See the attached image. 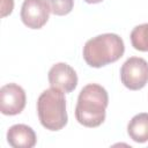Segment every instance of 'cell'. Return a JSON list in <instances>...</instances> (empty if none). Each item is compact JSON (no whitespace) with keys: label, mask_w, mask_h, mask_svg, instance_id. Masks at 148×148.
Masks as SVG:
<instances>
[{"label":"cell","mask_w":148,"mask_h":148,"mask_svg":"<svg viewBox=\"0 0 148 148\" xmlns=\"http://www.w3.org/2000/svg\"><path fill=\"white\" fill-rule=\"evenodd\" d=\"M108 104V91L97 83H89L84 86L79 94L75 118L86 127H98L105 120Z\"/></svg>","instance_id":"obj_1"},{"label":"cell","mask_w":148,"mask_h":148,"mask_svg":"<svg viewBox=\"0 0 148 148\" xmlns=\"http://www.w3.org/2000/svg\"><path fill=\"white\" fill-rule=\"evenodd\" d=\"M125 45L117 34H102L90 38L83 46V59L90 67L99 68L123 57Z\"/></svg>","instance_id":"obj_2"},{"label":"cell","mask_w":148,"mask_h":148,"mask_svg":"<svg viewBox=\"0 0 148 148\" xmlns=\"http://www.w3.org/2000/svg\"><path fill=\"white\" fill-rule=\"evenodd\" d=\"M37 113L42 126L46 130L59 131L65 127L68 117L64 91L54 87L44 90L37 101Z\"/></svg>","instance_id":"obj_3"},{"label":"cell","mask_w":148,"mask_h":148,"mask_svg":"<svg viewBox=\"0 0 148 148\" xmlns=\"http://www.w3.org/2000/svg\"><path fill=\"white\" fill-rule=\"evenodd\" d=\"M121 83L130 90H140L148 83V62L143 58L131 57L120 68Z\"/></svg>","instance_id":"obj_4"},{"label":"cell","mask_w":148,"mask_h":148,"mask_svg":"<svg viewBox=\"0 0 148 148\" xmlns=\"http://www.w3.org/2000/svg\"><path fill=\"white\" fill-rule=\"evenodd\" d=\"M51 13L46 0H24L21 8V20L30 29H40L49 21Z\"/></svg>","instance_id":"obj_5"},{"label":"cell","mask_w":148,"mask_h":148,"mask_svg":"<svg viewBox=\"0 0 148 148\" xmlns=\"http://www.w3.org/2000/svg\"><path fill=\"white\" fill-rule=\"evenodd\" d=\"M27 97L22 87L16 83H8L0 89V111L6 116H15L23 111Z\"/></svg>","instance_id":"obj_6"},{"label":"cell","mask_w":148,"mask_h":148,"mask_svg":"<svg viewBox=\"0 0 148 148\" xmlns=\"http://www.w3.org/2000/svg\"><path fill=\"white\" fill-rule=\"evenodd\" d=\"M49 82L51 87L61 89L65 94L73 91L77 86L75 71L65 62H58L49 71Z\"/></svg>","instance_id":"obj_7"},{"label":"cell","mask_w":148,"mask_h":148,"mask_svg":"<svg viewBox=\"0 0 148 148\" xmlns=\"http://www.w3.org/2000/svg\"><path fill=\"white\" fill-rule=\"evenodd\" d=\"M36 141V133L28 125L16 124L7 131V142L14 148H32Z\"/></svg>","instance_id":"obj_8"},{"label":"cell","mask_w":148,"mask_h":148,"mask_svg":"<svg viewBox=\"0 0 148 148\" xmlns=\"http://www.w3.org/2000/svg\"><path fill=\"white\" fill-rule=\"evenodd\" d=\"M127 133L130 138L138 142L143 143L148 141V113L142 112L135 114L127 125Z\"/></svg>","instance_id":"obj_9"},{"label":"cell","mask_w":148,"mask_h":148,"mask_svg":"<svg viewBox=\"0 0 148 148\" xmlns=\"http://www.w3.org/2000/svg\"><path fill=\"white\" fill-rule=\"evenodd\" d=\"M132 46L142 52H148V23L136 25L131 32Z\"/></svg>","instance_id":"obj_10"},{"label":"cell","mask_w":148,"mask_h":148,"mask_svg":"<svg viewBox=\"0 0 148 148\" xmlns=\"http://www.w3.org/2000/svg\"><path fill=\"white\" fill-rule=\"evenodd\" d=\"M50 5L51 13L57 16H64L72 12L74 0H46Z\"/></svg>","instance_id":"obj_11"},{"label":"cell","mask_w":148,"mask_h":148,"mask_svg":"<svg viewBox=\"0 0 148 148\" xmlns=\"http://www.w3.org/2000/svg\"><path fill=\"white\" fill-rule=\"evenodd\" d=\"M13 7H14V1L13 0H2V13H1V16L5 17L8 14H10L12 10H13Z\"/></svg>","instance_id":"obj_12"},{"label":"cell","mask_w":148,"mask_h":148,"mask_svg":"<svg viewBox=\"0 0 148 148\" xmlns=\"http://www.w3.org/2000/svg\"><path fill=\"white\" fill-rule=\"evenodd\" d=\"M87 3H98V2H102L103 0H84Z\"/></svg>","instance_id":"obj_13"}]
</instances>
